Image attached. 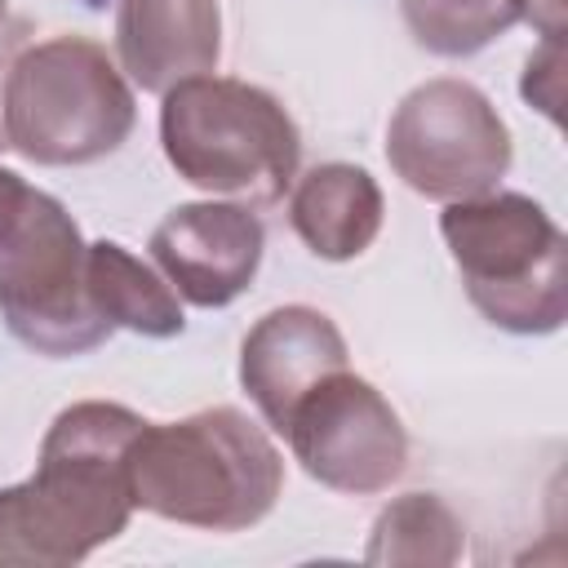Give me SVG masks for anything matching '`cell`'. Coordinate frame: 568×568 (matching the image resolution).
I'll list each match as a JSON object with an SVG mask.
<instances>
[{
	"label": "cell",
	"mask_w": 568,
	"mask_h": 568,
	"mask_svg": "<svg viewBox=\"0 0 568 568\" xmlns=\"http://www.w3.org/2000/svg\"><path fill=\"white\" fill-rule=\"evenodd\" d=\"M160 98V146L182 182L248 209L284 200L297 178L302 133L275 93L204 71Z\"/></svg>",
	"instance_id": "3957f363"
},
{
	"label": "cell",
	"mask_w": 568,
	"mask_h": 568,
	"mask_svg": "<svg viewBox=\"0 0 568 568\" xmlns=\"http://www.w3.org/2000/svg\"><path fill=\"white\" fill-rule=\"evenodd\" d=\"M0 320L36 355H84L111 337L89 293V244L40 186H27L0 226Z\"/></svg>",
	"instance_id": "8992f818"
},
{
	"label": "cell",
	"mask_w": 568,
	"mask_h": 568,
	"mask_svg": "<svg viewBox=\"0 0 568 568\" xmlns=\"http://www.w3.org/2000/svg\"><path fill=\"white\" fill-rule=\"evenodd\" d=\"M275 435H284L293 462H302L315 484L351 497L386 493L408 466V430L399 413L351 368L324 373L293 399Z\"/></svg>",
	"instance_id": "ba28073f"
},
{
	"label": "cell",
	"mask_w": 568,
	"mask_h": 568,
	"mask_svg": "<svg viewBox=\"0 0 568 568\" xmlns=\"http://www.w3.org/2000/svg\"><path fill=\"white\" fill-rule=\"evenodd\" d=\"M346 368V337L315 306L266 311L240 346V386L271 430L324 373Z\"/></svg>",
	"instance_id": "30bf717a"
},
{
	"label": "cell",
	"mask_w": 568,
	"mask_h": 568,
	"mask_svg": "<svg viewBox=\"0 0 568 568\" xmlns=\"http://www.w3.org/2000/svg\"><path fill=\"white\" fill-rule=\"evenodd\" d=\"M382 191L359 164H315L288 186V222L297 240L324 262H351L368 253L382 231Z\"/></svg>",
	"instance_id": "7c38bea8"
},
{
	"label": "cell",
	"mask_w": 568,
	"mask_h": 568,
	"mask_svg": "<svg viewBox=\"0 0 568 568\" xmlns=\"http://www.w3.org/2000/svg\"><path fill=\"white\" fill-rule=\"evenodd\" d=\"M462 519L435 493H404L390 501L368 537L373 564H453L462 555Z\"/></svg>",
	"instance_id": "5bb4252c"
},
{
	"label": "cell",
	"mask_w": 568,
	"mask_h": 568,
	"mask_svg": "<svg viewBox=\"0 0 568 568\" xmlns=\"http://www.w3.org/2000/svg\"><path fill=\"white\" fill-rule=\"evenodd\" d=\"M133 120L129 75L89 36H49L22 49L0 84L4 146L31 164H93L129 142Z\"/></svg>",
	"instance_id": "277c9868"
},
{
	"label": "cell",
	"mask_w": 568,
	"mask_h": 568,
	"mask_svg": "<svg viewBox=\"0 0 568 568\" xmlns=\"http://www.w3.org/2000/svg\"><path fill=\"white\" fill-rule=\"evenodd\" d=\"M524 98L559 124V102H564V36H541V49L528 53L524 62Z\"/></svg>",
	"instance_id": "2e32d148"
},
{
	"label": "cell",
	"mask_w": 568,
	"mask_h": 568,
	"mask_svg": "<svg viewBox=\"0 0 568 568\" xmlns=\"http://www.w3.org/2000/svg\"><path fill=\"white\" fill-rule=\"evenodd\" d=\"M89 293L111 333L129 328L142 337H178L186 328L182 297L169 288V280L115 240L89 244Z\"/></svg>",
	"instance_id": "4fadbf2b"
},
{
	"label": "cell",
	"mask_w": 568,
	"mask_h": 568,
	"mask_svg": "<svg viewBox=\"0 0 568 568\" xmlns=\"http://www.w3.org/2000/svg\"><path fill=\"white\" fill-rule=\"evenodd\" d=\"M142 417L124 404L84 399L53 417L36 475L0 488V564H80L115 541L133 515L129 444Z\"/></svg>",
	"instance_id": "6da1fadb"
},
{
	"label": "cell",
	"mask_w": 568,
	"mask_h": 568,
	"mask_svg": "<svg viewBox=\"0 0 568 568\" xmlns=\"http://www.w3.org/2000/svg\"><path fill=\"white\" fill-rule=\"evenodd\" d=\"M27 186H31V182H22L13 169H4V164H0V226H4V217L18 209V200L27 195Z\"/></svg>",
	"instance_id": "ac0fdd59"
},
{
	"label": "cell",
	"mask_w": 568,
	"mask_h": 568,
	"mask_svg": "<svg viewBox=\"0 0 568 568\" xmlns=\"http://www.w3.org/2000/svg\"><path fill=\"white\" fill-rule=\"evenodd\" d=\"M124 470L133 510L209 532L262 524L284 488L280 448L240 408H204L182 422H142Z\"/></svg>",
	"instance_id": "7a4b0ae2"
},
{
	"label": "cell",
	"mask_w": 568,
	"mask_h": 568,
	"mask_svg": "<svg viewBox=\"0 0 568 568\" xmlns=\"http://www.w3.org/2000/svg\"><path fill=\"white\" fill-rule=\"evenodd\" d=\"M222 58L217 0H115V62L129 84L169 93Z\"/></svg>",
	"instance_id": "8fae6325"
},
{
	"label": "cell",
	"mask_w": 568,
	"mask_h": 568,
	"mask_svg": "<svg viewBox=\"0 0 568 568\" xmlns=\"http://www.w3.org/2000/svg\"><path fill=\"white\" fill-rule=\"evenodd\" d=\"M404 27L426 53L470 58L524 22V0H399Z\"/></svg>",
	"instance_id": "9a60e30c"
},
{
	"label": "cell",
	"mask_w": 568,
	"mask_h": 568,
	"mask_svg": "<svg viewBox=\"0 0 568 568\" xmlns=\"http://www.w3.org/2000/svg\"><path fill=\"white\" fill-rule=\"evenodd\" d=\"M151 262L169 280V288L200 306V311H222L240 293H248L266 231L248 204H178L160 217L151 231Z\"/></svg>",
	"instance_id": "9c48e42d"
},
{
	"label": "cell",
	"mask_w": 568,
	"mask_h": 568,
	"mask_svg": "<svg viewBox=\"0 0 568 568\" xmlns=\"http://www.w3.org/2000/svg\"><path fill=\"white\" fill-rule=\"evenodd\" d=\"M4 4H9V0H0V22H4Z\"/></svg>",
	"instance_id": "d6986e66"
},
{
	"label": "cell",
	"mask_w": 568,
	"mask_h": 568,
	"mask_svg": "<svg viewBox=\"0 0 568 568\" xmlns=\"http://www.w3.org/2000/svg\"><path fill=\"white\" fill-rule=\"evenodd\" d=\"M395 178L439 204L497 191L510 169V129L470 80H426L399 98L386 124Z\"/></svg>",
	"instance_id": "52a82bcc"
},
{
	"label": "cell",
	"mask_w": 568,
	"mask_h": 568,
	"mask_svg": "<svg viewBox=\"0 0 568 568\" xmlns=\"http://www.w3.org/2000/svg\"><path fill=\"white\" fill-rule=\"evenodd\" d=\"M524 22L541 36H564V0H524Z\"/></svg>",
	"instance_id": "e0dca14e"
},
{
	"label": "cell",
	"mask_w": 568,
	"mask_h": 568,
	"mask_svg": "<svg viewBox=\"0 0 568 568\" xmlns=\"http://www.w3.org/2000/svg\"><path fill=\"white\" fill-rule=\"evenodd\" d=\"M439 235L453 253L470 306L506 333L541 337L568 315L564 231L555 217L519 191H484L453 200L439 217Z\"/></svg>",
	"instance_id": "5b68a950"
}]
</instances>
